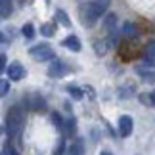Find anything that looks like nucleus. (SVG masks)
Here are the masks:
<instances>
[{
  "label": "nucleus",
  "instance_id": "f3484780",
  "mask_svg": "<svg viewBox=\"0 0 155 155\" xmlns=\"http://www.w3.org/2000/svg\"><path fill=\"white\" fill-rule=\"evenodd\" d=\"M8 92H10V81L0 79V96H6Z\"/></svg>",
  "mask_w": 155,
  "mask_h": 155
},
{
  "label": "nucleus",
  "instance_id": "f03ea898",
  "mask_svg": "<svg viewBox=\"0 0 155 155\" xmlns=\"http://www.w3.org/2000/svg\"><path fill=\"white\" fill-rule=\"evenodd\" d=\"M109 0H94L92 4L86 6V10H82V23L84 27H94L96 21L102 17V14L107 10Z\"/></svg>",
  "mask_w": 155,
  "mask_h": 155
},
{
  "label": "nucleus",
  "instance_id": "aec40b11",
  "mask_svg": "<svg viewBox=\"0 0 155 155\" xmlns=\"http://www.w3.org/2000/svg\"><path fill=\"white\" fill-rule=\"evenodd\" d=\"M63 151H65V140L61 138V140L58 142V147H56V150H54V155H61Z\"/></svg>",
  "mask_w": 155,
  "mask_h": 155
},
{
  "label": "nucleus",
  "instance_id": "4be33fe9",
  "mask_svg": "<svg viewBox=\"0 0 155 155\" xmlns=\"http://www.w3.org/2000/svg\"><path fill=\"white\" fill-rule=\"evenodd\" d=\"M6 63H8V59H6V56H4V54H0V73H4V69L8 67Z\"/></svg>",
  "mask_w": 155,
  "mask_h": 155
},
{
  "label": "nucleus",
  "instance_id": "bb28decb",
  "mask_svg": "<svg viewBox=\"0 0 155 155\" xmlns=\"http://www.w3.org/2000/svg\"><path fill=\"white\" fill-rule=\"evenodd\" d=\"M102 155H111V153L109 151H102Z\"/></svg>",
  "mask_w": 155,
  "mask_h": 155
},
{
  "label": "nucleus",
  "instance_id": "423d86ee",
  "mask_svg": "<svg viewBox=\"0 0 155 155\" xmlns=\"http://www.w3.org/2000/svg\"><path fill=\"white\" fill-rule=\"evenodd\" d=\"M6 71H8L10 81H19V79H23V77H25V69H23V65L17 63V61L10 63L8 67H6Z\"/></svg>",
  "mask_w": 155,
  "mask_h": 155
},
{
  "label": "nucleus",
  "instance_id": "ddd939ff",
  "mask_svg": "<svg viewBox=\"0 0 155 155\" xmlns=\"http://www.w3.org/2000/svg\"><path fill=\"white\" fill-rule=\"evenodd\" d=\"M12 14V0H0V15L8 17Z\"/></svg>",
  "mask_w": 155,
  "mask_h": 155
},
{
  "label": "nucleus",
  "instance_id": "6ab92c4d",
  "mask_svg": "<svg viewBox=\"0 0 155 155\" xmlns=\"http://www.w3.org/2000/svg\"><path fill=\"white\" fill-rule=\"evenodd\" d=\"M4 155H21V153H19V151H17V150H15V147H14V146H12V144H10V142H8V144H6V146H4Z\"/></svg>",
  "mask_w": 155,
  "mask_h": 155
},
{
  "label": "nucleus",
  "instance_id": "0eeeda50",
  "mask_svg": "<svg viewBox=\"0 0 155 155\" xmlns=\"http://www.w3.org/2000/svg\"><path fill=\"white\" fill-rule=\"evenodd\" d=\"M65 48H69L71 52H79L81 50V40L75 37V35H69L67 38H63V42H61Z\"/></svg>",
  "mask_w": 155,
  "mask_h": 155
},
{
  "label": "nucleus",
  "instance_id": "b1692460",
  "mask_svg": "<svg viewBox=\"0 0 155 155\" xmlns=\"http://www.w3.org/2000/svg\"><path fill=\"white\" fill-rule=\"evenodd\" d=\"M65 127H67V132H69V134H73V132H75V121H73V119H69Z\"/></svg>",
  "mask_w": 155,
  "mask_h": 155
},
{
  "label": "nucleus",
  "instance_id": "9d476101",
  "mask_svg": "<svg viewBox=\"0 0 155 155\" xmlns=\"http://www.w3.org/2000/svg\"><path fill=\"white\" fill-rule=\"evenodd\" d=\"M109 48H111L109 40H98V42H94V50H96L98 56H105L109 52Z\"/></svg>",
  "mask_w": 155,
  "mask_h": 155
},
{
  "label": "nucleus",
  "instance_id": "a211bd4d",
  "mask_svg": "<svg viewBox=\"0 0 155 155\" xmlns=\"http://www.w3.org/2000/svg\"><path fill=\"white\" fill-rule=\"evenodd\" d=\"M67 92H69L73 98H77V100H81V98H82V90H79L77 86H67Z\"/></svg>",
  "mask_w": 155,
  "mask_h": 155
},
{
  "label": "nucleus",
  "instance_id": "39448f33",
  "mask_svg": "<svg viewBox=\"0 0 155 155\" xmlns=\"http://www.w3.org/2000/svg\"><path fill=\"white\" fill-rule=\"evenodd\" d=\"M132 128H134V121H132V117L123 115L121 119H119V134H121L123 138H127V136L132 134Z\"/></svg>",
  "mask_w": 155,
  "mask_h": 155
},
{
  "label": "nucleus",
  "instance_id": "f257e3e1",
  "mask_svg": "<svg viewBox=\"0 0 155 155\" xmlns=\"http://www.w3.org/2000/svg\"><path fill=\"white\" fill-rule=\"evenodd\" d=\"M23 124H25V115H23L21 107H10L8 109V115H6V132L8 136H19V132L23 130Z\"/></svg>",
  "mask_w": 155,
  "mask_h": 155
},
{
  "label": "nucleus",
  "instance_id": "dca6fc26",
  "mask_svg": "<svg viewBox=\"0 0 155 155\" xmlns=\"http://www.w3.org/2000/svg\"><path fill=\"white\" fill-rule=\"evenodd\" d=\"M23 37H25V38H33L35 37V27L31 25V23L23 25Z\"/></svg>",
  "mask_w": 155,
  "mask_h": 155
},
{
  "label": "nucleus",
  "instance_id": "4468645a",
  "mask_svg": "<svg viewBox=\"0 0 155 155\" xmlns=\"http://www.w3.org/2000/svg\"><path fill=\"white\" fill-rule=\"evenodd\" d=\"M144 58H146V61L150 63V65H155V44H151L150 48L146 50V54H144Z\"/></svg>",
  "mask_w": 155,
  "mask_h": 155
},
{
  "label": "nucleus",
  "instance_id": "7ed1b4c3",
  "mask_svg": "<svg viewBox=\"0 0 155 155\" xmlns=\"http://www.w3.org/2000/svg\"><path fill=\"white\" fill-rule=\"evenodd\" d=\"M33 59H37V61H48V59H54V50L50 44H37L33 46L31 50H29Z\"/></svg>",
  "mask_w": 155,
  "mask_h": 155
},
{
  "label": "nucleus",
  "instance_id": "f8f14e48",
  "mask_svg": "<svg viewBox=\"0 0 155 155\" xmlns=\"http://www.w3.org/2000/svg\"><path fill=\"white\" fill-rule=\"evenodd\" d=\"M82 153H84V146H82L81 140L73 142V144L69 146V150H67V155H82Z\"/></svg>",
  "mask_w": 155,
  "mask_h": 155
},
{
  "label": "nucleus",
  "instance_id": "5701e85b",
  "mask_svg": "<svg viewBox=\"0 0 155 155\" xmlns=\"http://www.w3.org/2000/svg\"><path fill=\"white\" fill-rule=\"evenodd\" d=\"M140 102L144 105H151V100H150V94H142L140 96Z\"/></svg>",
  "mask_w": 155,
  "mask_h": 155
},
{
  "label": "nucleus",
  "instance_id": "6e6552de",
  "mask_svg": "<svg viewBox=\"0 0 155 155\" xmlns=\"http://www.w3.org/2000/svg\"><path fill=\"white\" fill-rule=\"evenodd\" d=\"M29 105H31L35 111H44L46 109V102H44L42 96H31L29 98Z\"/></svg>",
  "mask_w": 155,
  "mask_h": 155
},
{
  "label": "nucleus",
  "instance_id": "9b49d317",
  "mask_svg": "<svg viewBox=\"0 0 155 155\" xmlns=\"http://www.w3.org/2000/svg\"><path fill=\"white\" fill-rule=\"evenodd\" d=\"M123 33H124V37H138V27H136V23L127 21L123 25Z\"/></svg>",
  "mask_w": 155,
  "mask_h": 155
},
{
  "label": "nucleus",
  "instance_id": "393cba45",
  "mask_svg": "<svg viewBox=\"0 0 155 155\" xmlns=\"http://www.w3.org/2000/svg\"><path fill=\"white\" fill-rule=\"evenodd\" d=\"M52 121H54V124H58V127H61V124H63L61 123V117H59L58 113H52Z\"/></svg>",
  "mask_w": 155,
  "mask_h": 155
},
{
  "label": "nucleus",
  "instance_id": "1a4fd4ad",
  "mask_svg": "<svg viewBox=\"0 0 155 155\" xmlns=\"http://www.w3.org/2000/svg\"><path fill=\"white\" fill-rule=\"evenodd\" d=\"M104 27L107 33H115V27H117V14H107L105 21H104Z\"/></svg>",
  "mask_w": 155,
  "mask_h": 155
},
{
  "label": "nucleus",
  "instance_id": "412c9836",
  "mask_svg": "<svg viewBox=\"0 0 155 155\" xmlns=\"http://www.w3.org/2000/svg\"><path fill=\"white\" fill-rule=\"evenodd\" d=\"M40 33L46 35V37H52V35H54V27L52 25H42V27H40Z\"/></svg>",
  "mask_w": 155,
  "mask_h": 155
},
{
  "label": "nucleus",
  "instance_id": "a878e982",
  "mask_svg": "<svg viewBox=\"0 0 155 155\" xmlns=\"http://www.w3.org/2000/svg\"><path fill=\"white\" fill-rule=\"evenodd\" d=\"M150 100H151V105H155V90L150 94Z\"/></svg>",
  "mask_w": 155,
  "mask_h": 155
},
{
  "label": "nucleus",
  "instance_id": "cd10ccee",
  "mask_svg": "<svg viewBox=\"0 0 155 155\" xmlns=\"http://www.w3.org/2000/svg\"><path fill=\"white\" fill-rule=\"evenodd\" d=\"M2 40H4V37H2V33H0V42H2Z\"/></svg>",
  "mask_w": 155,
  "mask_h": 155
},
{
  "label": "nucleus",
  "instance_id": "2eb2a0df",
  "mask_svg": "<svg viewBox=\"0 0 155 155\" xmlns=\"http://www.w3.org/2000/svg\"><path fill=\"white\" fill-rule=\"evenodd\" d=\"M56 17L59 19V23H61L63 27H71V21H69V17H67V14H65L63 10H58L56 12Z\"/></svg>",
  "mask_w": 155,
  "mask_h": 155
},
{
  "label": "nucleus",
  "instance_id": "20e7f679",
  "mask_svg": "<svg viewBox=\"0 0 155 155\" xmlns=\"http://www.w3.org/2000/svg\"><path fill=\"white\" fill-rule=\"evenodd\" d=\"M69 73V67L65 65L63 61H59V59H54L48 67V75L54 77V79H59V77H65Z\"/></svg>",
  "mask_w": 155,
  "mask_h": 155
}]
</instances>
